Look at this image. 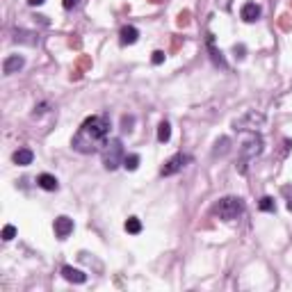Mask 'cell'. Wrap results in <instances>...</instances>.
<instances>
[{
  "label": "cell",
  "instance_id": "6da1fadb",
  "mask_svg": "<svg viewBox=\"0 0 292 292\" xmlns=\"http://www.w3.org/2000/svg\"><path fill=\"white\" fill-rule=\"evenodd\" d=\"M108 142H110V117L96 114V117H87L80 124L78 132L71 139V149L83 155H91L105 149Z\"/></svg>",
  "mask_w": 292,
  "mask_h": 292
},
{
  "label": "cell",
  "instance_id": "7a4b0ae2",
  "mask_svg": "<svg viewBox=\"0 0 292 292\" xmlns=\"http://www.w3.org/2000/svg\"><path fill=\"white\" fill-rule=\"evenodd\" d=\"M265 151V142H262L260 132H251V135H247V139L242 142V146H240V160H238V171L240 173H247V165H249L251 160H256L258 155Z\"/></svg>",
  "mask_w": 292,
  "mask_h": 292
},
{
  "label": "cell",
  "instance_id": "3957f363",
  "mask_svg": "<svg viewBox=\"0 0 292 292\" xmlns=\"http://www.w3.org/2000/svg\"><path fill=\"white\" fill-rule=\"evenodd\" d=\"M212 212L224 221H235L245 215V201L240 197H224L212 206Z\"/></svg>",
  "mask_w": 292,
  "mask_h": 292
},
{
  "label": "cell",
  "instance_id": "277c9868",
  "mask_svg": "<svg viewBox=\"0 0 292 292\" xmlns=\"http://www.w3.org/2000/svg\"><path fill=\"white\" fill-rule=\"evenodd\" d=\"M103 153V167L108 169V171H114V169L124 167V158H125V151H124V142L119 137L110 139L105 144V149L101 151Z\"/></svg>",
  "mask_w": 292,
  "mask_h": 292
},
{
  "label": "cell",
  "instance_id": "5b68a950",
  "mask_svg": "<svg viewBox=\"0 0 292 292\" xmlns=\"http://www.w3.org/2000/svg\"><path fill=\"white\" fill-rule=\"evenodd\" d=\"M265 125V114L262 112H256V110H249L247 114H242L240 119L233 121V128L240 132H245V130H251V132H256L258 128H262Z\"/></svg>",
  "mask_w": 292,
  "mask_h": 292
},
{
  "label": "cell",
  "instance_id": "8992f818",
  "mask_svg": "<svg viewBox=\"0 0 292 292\" xmlns=\"http://www.w3.org/2000/svg\"><path fill=\"white\" fill-rule=\"evenodd\" d=\"M192 162V155H187V153H176V155H171L165 165H162V169H160V176H173V173H178V171H183L187 165Z\"/></svg>",
  "mask_w": 292,
  "mask_h": 292
},
{
  "label": "cell",
  "instance_id": "52a82bcc",
  "mask_svg": "<svg viewBox=\"0 0 292 292\" xmlns=\"http://www.w3.org/2000/svg\"><path fill=\"white\" fill-rule=\"evenodd\" d=\"M71 233H73V219L66 215H60L55 219V235L60 240H66Z\"/></svg>",
  "mask_w": 292,
  "mask_h": 292
},
{
  "label": "cell",
  "instance_id": "ba28073f",
  "mask_svg": "<svg viewBox=\"0 0 292 292\" xmlns=\"http://www.w3.org/2000/svg\"><path fill=\"white\" fill-rule=\"evenodd\" d=\"M23 66H25L23 55H9V57H5V62H2V73H5V76H12V73L21 71Z\"/></svg>",
  "mask_w": 292,
  "mask_h": 292
},
{
  "label": "cell",
  "instance_id": "9c48e42d",
  "mask_svg": "<svg viewBox=\"0 0 292 292\" xmlns=\"http://www.w3.org/2000/svg\"><path fill=\"white\" fill-rule=\"evenodd\" d=\"M240 16H242L245 23H253V21L260 18V5H256V2H245L242 9H240Z\"/></svg>",
  "mask_w": 292,
  "mask_h": 292
},
{
  "label": "cell",
  "instance_id": "30bf717a",
  "mask_svg": "<svg viewBox=\"0 0 292 292\" xmlns=\"http://www.w3.org/2000/svg\"><path fill=\"white\" fill-rule=\"evenodd\" d=\"M62 276H64L69 283H76V286H80V283L87 281V274L80 272V269H76V267H71V265H64V267H62Z\"/></svg>",
  "mask_w": 292,
  "mask_h": 292
},
{
  "label": "cell",
  "instance_id": "8fae6325",
  "mask_svg": "<svg viewBox=\"0 0 292 292\" xmlns=\"http://www.w3.org/2000/svg\"><path fill=\"white\" fill-rule=\"evenodd\" d=\"M139 39V30L135 28V25H125V28H121L119 32V42L124 43V46H132V43Z\"/></svg>",
  "mask_w": 292,
  "mask_h": 292
},
{
  "label": "cell",
  "instance_id": "7c38bea8",
  "mask_svg": "<svg viewBox=\"0 0 292 292\" xmlns=\"http://www.w3.org/2000/svg\"><path fill=\"white\" fill-rule=\"evenodd\" d=\"M12 160L18 167H28V165H32V160H35V153H32L30 149H18L16 153L12 155Z\"/></svg>",
  "mask_w": 292,
  "mask_h": 292
},
{
  "label": "cell",
  "instance_id": "4fadbf2b",
  "mask_svg": "<svg viewBox=\"0 0 292 292\" xmlns=\"http://www.w3.org/2000/svg\"><path fill=\"white\" fill-rule=\"evenodd\" d=\"M37 185H39L42 190H46V192H55L57 187H60V183H57V178H55L53 173H39Z\"/></svg>",
  "mask_w": 292,
  "mask_h": 292
},
{
  "label": "cell",
  "instance_id": "5bb4252c",
  "mask_svg": "<svg viewBox=\"0 0 292 292\" xmlns=\"http://www.w3.org/2000/svg\"><path fill=\"white\" fill-rule=\"evenodd\" d=\"M208 50H210V55H212V62H215L217 66H221L224 71H226L228 64H226V60H224L221 50H217V48H215V37H212V35H208Z\"/></svg>",
  "mask_w": 292,
  "mask_h": 292
},
{
  "label": "cell",
  "instance_id": "9a60e30c",
  "mask_svg": "<svg viewBox=\"0 0 292 292\" xmlns=\"http://www.w3.org/2000/svg\"><path fill=\"white\" fill-rule=\"evenodd\" d=\"M228 151H231V137H219L212 149V158H224Z\"/></svg>",
  "mask_w": 292,
  "mask_h": 292
},
{
  "label": "cell",
  "instance_id": "2e32d148",
  "mask_svg": "<svg viewBox=\"0 0 292 292\" xmlns=\"http://www.w3.org/2000/svg\"><path fill=\"white\" fill-rule=\"evenodd\" d=\"M14 42L37 46V42H39V35H35V32H28V30H16V32H14Z\"/></svg>",
  "mask_w": 292,
  "mask_h": 292
},
{
  "label": "cell",
  "instance_id": "e0dca14e",
  "mask_svg": "<svg viewBox=\"0 0 292 292\" xmlns=\"http://www.w3.org/2000/svg\"><path fill=\"white\" fill-rule=\"evenodd\" d=\"M171 139V125H169V121H162L160 125H158V142L165 144Z\"/></svg>",
  "mask_w": 292,
  "mask_h": 292
},
{
  "label": "cell",
  "instance_id": "ac0fdd59",
  "mask_svg": "<svg viewBox=\"0 0 292 292\" xmlns=\"http://www.w3.org/2000/svg\"><path fill=\"white\" fill-rule=\"evenodd\" d=\"M137 167H139V155L137 153L125 155V158H124V169H125V171H135Z\"/></svg>",
  "mask_w": 292,
  "mask_h": 292
},
{
  "label": "cell",
  "instance_id": "d6986e66",
  "mask_svg": "<svg viewBox=\"0 0 292 292\" xmlns=\"http://www.w3.org/2000/svg\"><path fill=\"white\" fill-rule=\"evenodd\" d=\"M258 208H260L262 212H276V203L272 197H262L260 201H258Z\"/></svg>",
  "mask_w": 292,
  "mask_h": 292
},
{
  "label": "cell",
  "instance_id": "ffe728a7",
  "mask_svg": "<svg viewBox=\"0 0 292 292\" xmlns=\"http://www.w3.org/2000/svg\"><path fill=\"white\" fill-rule=\"evenodd\" d=\"M125 231L130 233V235H137V233H142V221H139L137 217H130V219L125 221Z\"/></svg>",
  "mask_w": 292,
  "mask_h": 292
},
{
  "label": "cell",
  "instance_id": "44dd1931",
  "mask_svg": "<svg viewBox=\"0 0 292 292\" xmlns=\"http://www.w3.org/2000/svg\"><path fill=\"white\" fill-rule=\"evenodd\" d=\"M132 125H135V117H132V114H124V117H121V132H130L132 130Z\"/></svg>",
  "mask_w": 292,
  "mask_h": 292
},
{
  "label": "cell",
  "instance_id": "7402d4cb",
  "mask_svg": "<svg viewBox=\"0 0 292 292\" xmlns=\"http://www.w3.org/2000/svg\"><path fill=\"white\" fill-rule=\"evenodd\" d=\"M14 235H16V228H14L12 224H7V226L2 228V240H5V242H9V240H14Z\"/></svg>",
  "mask_w": 292,
  "mask_h": 292
},
{
  "label": "cell",
  "instance_id": "603a6c76",
  "mask_svg": "<svg viewBox=\"0 0 292 292\" xmlns=\"http://www.w3.org/2000/svg\"><path fill=\"white\" fill-rule=\"evenodd\" d=\"M281 192H283V197H286V201H288V203H286L288 210L292 212V187H290V185H286V187H283Z\"/></svg>",
  "mask_w": 292,
  "mask_h": 292
},
{
  "label": "cell",
  "instance_id": "cb8c5ba5",
  "mask_svg": "<svg viewBox=\"0 0 292 292\" xmlns=\"http://www.w3.org/2000/svg\"><path fill=\"white\" fill-rule=\"evenodd\" d=\"M151 60H153V64H155V66H158V64H162V62H165V53H162V50H155Z\"/></svg>",
  "mask_w": 292,
  "mask_h": 292
},
{
  "label": "cell",
  "instance_id": "d4e9b609",
  "mask_svg": "<svg viewBox=\"0 0 292 292\" xmlns=\"http://www.w3.org/2000/svg\"><path fill=\"white\" fill-rule=\"evenodd\" d=\"M78 0H62V5H64V9H71V7H76Z\"/></svg>",
  "mask_w": 292,
  "mask_h": 292
},
{
  "label": "cell",
  "instance_id": "484cf974",
  "mask_svg": "<svg viewBox=\"0 0 292 292\" xmlns=\"http://www.w3.org/2000/svg\"><path fill=\"white\" fill-rule=\"evenodd\" d=\"M43 2H46V0H28L30 7H39V5H43Z\"/></svg>",
  "mask_w": 292,
  "mask_h": 292
},
{
  "label": "cell",
  "instance_id": "4316f807",
  "mask_svg": "<svg viewBox=\"0 0 292 292\" xmlns=\"http://www.w3.org/2000/svg\"><path fill=\"white\" fill-rule=\"evenodd\" d=\"M178 25H187V14H180V18H178Z\"/></svg>",
  "mask_w": 292,
  "mask_h": 292
}]
</instances>
